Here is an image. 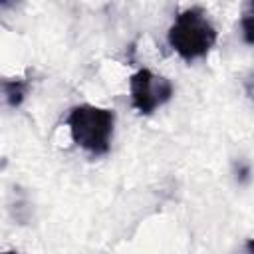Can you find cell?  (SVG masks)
<instances>
[{"label":"cell","mask_w":254,"mask_h":254,"mask_svg":"<svg viewBox=\"0 0 254 254\" xmlns=\"http://www.w3.org/2000/svg\"><path fill=\"white\" fill-rule=\"evenodd\" d=\"M4 254H18V252H14V250H8V252H4Z\"/></svg>","instance_id":"ba28073f"},{"label":"cell","mask_w":254,"mask_h":254,"mask_svg":"<svg viewBox=\"0 0 254 254\" xmlns=\"http://www.w3.org/2000/svg\"><path fill=\"white\" fill-rule=\"evenodd\" d=\"M129 93L133 109L141 115H151L173 97V83L167 77L143 67L129 77Z\"/></svg>","instance_id":"3957f363"},{"label":"cell","mask_w":254,"mask_h":254,"mask_svg":"<svg viewBox=\"0 0 254 254\" xmlns=\"http://www.w3.org/2000/svg\"><path fill=\"white\" fill-rule=\"evenodd\" d=\"M4 87V97L6 103L10 107H20L28 89H30V79L28 77H14V79H4L2 81Z\"/></svg>","instance_id":"277c9868"},{"label":"cell","mask_w":254,"mask_h":254,"mask_svg":"<svg viewBox=\"0 0 254 254\" xmlns=\"http://www.w3.org/2000/svg\"><path fill=\"white\" fill-rule=\"evenodd\" d=\"M71 139L83 151L93 157H101L109 153L113 127H115V111L107 107H97L91 103H81L69 109L65 119Z\"/></svg>","instance_id":"7a4b0ae2"},{"label":"cell","mask_w":254,"mask_h":254,"mask_svg":"<svg viewBox=\"0 0 254 254\" xmlns=\"http://www.w3.org/2000/svg\"><path fill=\"white\" fill-rule=\"evenodd\" d=\"M240 30H242V38L246 44L254 46V2H248L242 10V18H240Z\"/></svg>","instance_id":"5b68a950"},{"label":"cell","mask_w":254,"mask_h":254,"mask_svg":"<svg viewBox=\"0 0 254 254\" xmlns=\"http://www.w3.org/2000/svg\"><path fill=\"white\" fill-rule=\"evenodd\" d=\"M242 254H254V238H248L244 248H242Z\"/></svg>","instance_id":"52a82bcc"},{"label":"cell","mask_w":254,"mask_h":254,"mask_svg":"<svg viewBox=\"0 0 254 254\" xmlns=\"http://www.w3.org/2000/svg\"><path fill=\"white\" fill-rule=\"evenodd\" d=\"M216 36V28L208 20L206 12L192 6L177 14L167 32V42L185 62H192L204 58L214 48Z\"/></svg>","instance_id":"6da1fadb"},{"label":"cell","mask_w":254,"mask_h":254,"mask_svg":"<svg viewBox=\"0 0 254 254\" xmlns=\"http://www.w3.org/2000/svg\"><path fill=\"white\" fill-rule=\"evenodd\" d=\"M236 179H238V183H246L250 179V167L246 163H242V161L236 167Z\"/></svg>","instance_id":"8992f818"}]
</instances>
